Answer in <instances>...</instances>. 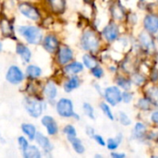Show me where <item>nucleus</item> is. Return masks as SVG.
<instances>
[{"instance_id": "obj_9", "label": "nucleus", "mask_w": 158, "mask_h": 158, "mask_svg": "<svg viewBox=\"0 0 158 158\" xmlns=\"http://www.w3.org/2000/svg\"><path fill=\"white\" fill-rule=\"evenodd\" d=\"M42 124L46 128L47 132L50 135H55L57 132V131H58L56 122L55 121V119L53 118H51L49 116H45V117L43 118Z\"/></svg>"}, {"instance_id": "obj_38", "label": "nucleus", "mask_w": 158, "mask_h": 158, "mask_svg": "<svg viewBox=\"0 0 158 158\" xmlns=\"http://www.w3.org/2000/svg\"><path fill=\"white\" fill-rule=\"evenodd\" d=\"M93 138H94V139L96 141V143H99L100 145H102V146H105V145H106V143H105L104 139L102 138V136L97 135V134H94Z\"/></svg>"}, {"instance_id": "obj_22", "label": "nucleus", "mask_w": 158, "mask_h": 158, "mask_svg": "<svg viewBox=\"0 0 158 158\" xmlns=\"http://www.w3.org/2000/svg\"><path fill=\"white\" fill-rule=\"evenodd\" d=\"M21 128H22L23 132L30 138V140L34 139V137L36 135V131H35V128H34L33 125H31V124H23L21 126Z\"/></svg>"}, {"instance_id": "obj_7", "label": "nucleus", "mask_w": 158, "mask_h": 158, "mask_svg": "<svg viewBox=\"0 0 158 158\" xmlns=\"http://www.w3.org/2000/svg\"><path fill=\"white\" fill-rule=\"evenodd\" d=\"M6 80L12 83V84H18L22 80H23V74L21 72V70L16 67V66H12L9 68L6 76Z\"/></svg>"}, {"instance_id": "obj_14", "label": "nucleus", "mask_w": 158, "mask_h": 158, "mask_svg": "<svg viewBox=\"0 0 158 158\" xmlns=\"http://www.w3.org/2000/svg\"><path fill=\"white\" fill-rule=\"evenodd\" d=\"M35 139H36V142L39 143V145H40L46 153L51 152L53 146H52L51 143L49 142V140H48L46 137H44V136L43 134H41V133H36Z\"/></svg>"}, {"instance_id": "obj_30", "label": "nucleus", "mask_w": 158, "mask_h": 158, "mask_svg": "<svg viewBox=\"0 0 158 158\" xmlns=\"http://www.w3.org/2000/svg\"><path fill=\"white\" fill-rule=\"evenodd\" d=\"M100 106H101V109L103 110L104 114H105L109 119L113 120V119H114V115L112 114V111H111L110 107H109L106 103H101Z\"/></svg>"}, {"instance_id": "obj_3", "label": "nucleus", "mask_w": 158, "mask_h": 158, "mask_svg": "<svg viewBox=\"0 0 158 158\" xmlns=\"http://www.w3.org/2000/svg\"><path fill=\"white\" fill-rule=\"evenodd\" d=\"M56 111L61 117H64V118H69V117L75 116L74 111H73L72 102L66 98H62L58 101L56 105Z\"/></svg>"}, {"instance_id": "obj_4", "label": "nucleus", "mask_w": 158, "mask_h": 158, "mask_svg": "<svg viewBox=\"0 0 158 158\" xmlns=\"http://www.w3.org/2000/svg\"><path fill=\"white\" fill-rule=\"evenodd\" d=\"M25 107L28 113L33 118H38L39 116H41L44 109L43 103L36 99H26Z\"/></svg>"}, {"instance_id": "obj_13", "label": "nucleus", "mask_w": 158, "mask_h": 158, "mask_svg": "<svg viewBox=\"0 0 158 158\" xmlns=\"http://www.w3.org/2000/svg\"><path fill=\"white\" fill-rule=\"evenodd\" d=\"M0 28L3 34L6 37H12L14 34V29L12 23L6 19H2L0 21Z\"/></svg>"}, {"instance_id": "obj_12", "label": "nucleus", "mask_w": 158, "mask_h": 158, "mask_svg": "<svg viewBox=\"0 0 158 158\" xmlns=\"http://www.w3.org/2000/svg\"><path fill=\"white\" fill-rule=\"evenodd\" d=\"M44 47L50 53H54L58 48V41L54 35H48L44 40Z\"/></svg>"}, {"instance_id": "obj_35", "label": "nucleus", "mask_w": 158, "mask_h": 158, "mask_svg": "<svg viewBox=\"0 0 158 158\" xmlns=\"http://www.w3.org/2000/svg\"><path fill=\"white\" fill-rule=\"evenodd\" d=\"M92 72L94 74V76L97 79H100L102 78V76L104 75V71L101 68H98V67H95L94 69H92Z\"/></svg>"}, {"instance_id": "obj_31", "label": "nucleus", "mask_w": 158, "mask_h": 158, "mask_svg": "<svg viewBox=\"0 0 158 158\" xmlns=\"http://www.w3.org/2000/svg\"><path fill=\"white\" fill-rule=\"evenodd\" d=\"M83 110H84V113L92 119H94V109L92 107V106L88 103H85L83 104Z\"/></svg>"}, {"instance_id": "obj_11", "label": "nucleus", "mask_w": 158, "mask_h": 158, "mask_svg": "<svg viewBox=\"0 0 158 158\" xmlns=\"http://www.w3.org/2000/svg\"><path fill=\"white\" fill-rule=\"evenodd\" d=\"M73 57V53L71 49L67 46H62L58 52V61L60 64H67Z\"/></svg>"}, {"instance_id": "obj_2", "label": "nucleus", "mask_w": 158, "mask_h": 158, "mask_svg": "<svg viewBox=\"0 0 158 158\" xmlns=\"http://www.w3.org/2000/svg\"><path fill=\"white\" fill-rule=\"evenodd\" d=\"M81 46L88 51H96L99 46V41L93 31H85L81 37Z\"/></svg>"}, {"instance_id": "obj_32", "label": "nucleus", "mask_w": 158, "mask_h": 158, "mask_svg": "<svg viewBox=\"0 0 158 158\" xmlns=\"http://www.w3.org/2000/svg\"><path fill=\"white\" fill-rule=\"evenodd\" d=\"M119 120H120V123L124 126H129L131 124V118L124 112H119Z\"/></svg>"}, {"instance_id": "obj_33", "label": "nucleus", "mask_w": 158, "mask_h": 158, "mask_svg": "<svg viewBox=\"0 0 158 158\" xmlns=\"http://www.w3.org/2000/svg\"><path fill=\"white\" fill-rule=\"evenodd\" d=\"M118 84L125 90H129L131 88V81L127 79H124V78H118Z\"/></svg>"}, {"instance_id": "obj_20", "label": "nucleus", "mask_w": 158, "mask_h": 158, "mask_svg": "<svg viewBox=\"0 0 158 158\" xmlns=\"http://www.w3.org/2000/svg\"><path fill=\"white\" fill-rule=\"evenodd\" d=\"M49 4L54 12H63L65 8V0H49Z\"/></svg>"}, {"instance_id": "obj_5", "label": "nucleus", "mask_w": 158, "mask_h": 158, "mask_svg": "<svg viewBox=\"0 0 158 158\" xmlns=\"http://www.w3.org/2000/svg\"><path fill=\"white\" fill-rule=\"evenodd\" d=\"M105 97H106V101L110 105L116 106L119 102H121V100H122V94H121L120 90L118 87L111 86V87H108L105 91Z\"/></svg>"}, {"instance_id": "obj_34", "label": "nucleus", "mask_w": 158, "mask_h": 158, "mask_svg": "<svg viewBox=\"0 0 158 158\" xmlns=\"http://www.w3.org/2000/svg\"><path fill=\"white\" fill-rule=\"evenodd\" d=\"M150 104H151L150 100H147V99H143H143H141V100L139 101L138 106H139L140 108H142V109H143V110H147V109L150 108Z\"/></svg>"}, {"instance_id": "obj_15", "label": "nucleus", "mask_w": 158, "mask_h": 158, "mask_svg": "<svg viewBox=\"0 0 158 158\" xmlns=\"http://www.w3.org/2000/svg\"><path fill=\"white\" fill-rule=\"evenodd\" d=\"M17 52L21 56V58L24 60V62L28 63L31 59V51L23 44H19L17 45Z\"/></svg>"}, {"instance_id": "obj_42", "label": "nucleus", "mask_w": 158, "mask_h": 158, "mask_svg": "<svg viewBox=\"0 0 158 158\" xmlns=\"http://www.w3.org/2000/svg\"><path fill=\"white\" fill-rule=\"evenodd\" d=\"M1 49H2V44H1V43H0V51H1Z\"/></svg>"}, {"instance_id": "obj_39", "label": "nucleus", "mask_w": 158, "mask_h": 158, "mask_svg": "<svg viewBox=\"0 0 158 158\" xmlns=\"http://www.w3.org/2000/svg\"><path fill=\"white\" fill-rule=\"evenodd\" d=\"M151 118H152V120H153L155 123L158 124V111H156V112H154V113L152 114Z\"/></svg>"}, {"instance_id": "obj_28", "label": "nucleus", "mask_w": 158, "mask_h": 158, "mask_svg": "<svg viewBox=\"0 0 158 158\" xmlns=\"http://www.w3.org/2000/svg\"><path fill=\"white\" fill-rule=\"evenodd\" d=\"M148 95H149V100L150 102H152L154 105L158 106V88L157 87H154L151 88L148 92Z\"/></svg>"}, {"instance_id": "obj_6", "label": "nucleus", "mask_w": 158, "mask_h": 158, "mask_svg": "<svg viewBox=\"0 0 158 158\" xmlns=\"http://www.w3.org/2000/svg\"><path fill=\"white\" fill-rule=\"evenodd\" d=\"M19 11L28 19H31L32 20H37L40 18V14L37 8H35L34 6H32L28 3H21L19 6Z\"/></svg>"}, {"instance_id": "obj_27", "label": "nucleus", "mask_w": 158, "mask_h": 158, "mask_svg": "<svg viewBox=\"0 0 158 158\" xmlns=\"http://www.w3.org/2000/svg\"><path fill=\"white\" fill-rule=\"evenodd\" d=\"M140 40H141L143 45L145 46L146 48H152V47H154V44H153L152 38H150V36L147 33L141 34Z\"/></svg>"}, {"instance_id": "obj_24", "label": "nucleus", "mask_w": 158, "mask_h": 158, "mask_svg": "<svg viewBox=\"0 0 158 158\" xmlns=\"http://www.w3.org/2000/svg\"><path fill=\"white\" fill-rule=\"evenodd\" d=\"M146 131V129H145V126L142 123H137L134 127V130H133V132H132V135L134 138H142L144 133Z\"/></svg>"}, {"instance_id": "obj_16", "label": "nucleus", "mask_w": 158, "mask_h": 158, "mask_svg": "<svg viewBox=\"0 0 158 158\" xmlns=\"http://www.w3.org/2000/svg\"><path fill=\"white\" fill-rule=\"evenodd\" d=\"M79 85H80V80H79V78H78L77 76H73V77H71V78L65 83L64 89H65V91H66L67 93H69V92H71L72 90L78 88Z\"/></svg>"}, {"instance_id": "obj_21", "label": "nucleus", "mask_w": 158, "mask_h": 158, "mask_svg": "<svg viewBox=\"0 0 158 158\" xmlns=\"http://www.w3.org/2000/svg\"><path fill=\"white\" fill-rule=\"evenodd\" d=\"M121 141H122V134L119 133V134H118V136L115 139H109L107 141V143H106L107 148L112 151L116 150L118 147V145L121 143Z\"/></svg>"}, {"instance_id": "obj_18", "label": "nucleus", "mask_w": 158, "mask_h": 158, "mask_svg": "<svg viewBox=\"0 0 158 158\" xmlns=\"http://www.w3.org/2000/svg\"><path fill=\"white\" fill-rule=\"evenodd\" d=\"M44 94L48 97V99L50 100L55 99L57 94V90H56V85L53 82H48L44 88Z\"/></svg>"}, {"instance_id": "obj_36", "label": "nucleus", "mask_w": 158, "mask_h": 158, "mask_svg": "<svg viewBox=\"0 0 158 158\" xmlns=\"http://www.w3.org/2000/svg\"><path fill=\"white\" fill-rule=\"evenodd\" d=\"M19 146L21 147L22 151L25 150V149L29 146V145H28V142H27L26 139L23 138V137H19Z\"/></svg>"}, {"instance_id": "obj_17", "label": "nucleus", "mask_w": 158, "mask_h": 158, "mask_svg": "<svg viewBox=\"0 0 158 158\" xmlns=\"http://www.w3.org/2000/svg\"><path fill=\"white\" fill-rule=\"evenodd\" d=\"M23 156L26 158H40L41 154L38 148L35 146H28L25 150H23Z\"/></svg>"}, {"instance_id": "obj_10", "label": "nucleus", "mask_w": 158, "mask_h": 158, "mask_svg": "<svg viewBox=\"0 0 158 158\" xmlns=\"http://www.w3.org/2000/svg\"><path fill=\"white\" fill-rule=\"evenodd\" d=\"M145 29L152 33H156L158 31V18L154 15H148L144 19Z\"/></svg>"}, {"instance_id": "obj_41", "label": "nucleus", "mask_w": 158, "mask_h": 158, "mask_svg": "<svg viewBox=\"0 0 158 158\" xmlns=\"http://www.w3.org/2000/svg\"><path fill=\"white\" fill-rule=\"evenodd\" d=\"M111 156L114 158H122L125 157V155L124 154H118V153H112L111 154Z\"/></svg>"}, {"instance_id": "obj_26", "label": "nucleus", "mask_w": 158, "mask_h": 158, "mask_svg": "<svg viewBox=\"0 0 158 158\" xmlns=\"http://www.w3.org/2000/svg\"><path fill=\"white\" fill-rule=\"evenodd\" d=\"M27 75L28 77H30L31 79H35L37 77H39L42 73L41 69L36 67V66H29L27 68Z\"/></svg>"}, {"instance_id": "obj_19", "label": "nucleus", "mask_w": 158, "mask_h": 158, "mask_svg": "<svg viewBox=\"0 0 158 158\" xmlns=\"http://www.w3.org/2000/svg\"><path fill=\"white\" fill-rule=\"evenodd\" d=\"M82 69H83V66L79 62L71 63L65 68V71L68 74H77V73L82 71Z\"/></svg>"}, {"instance_id": "obj_23", "label": "nucleus", "mask_w": 158, "mask_h": 158, "mask_svg": "<svg viewBox=\"0 0 158 158\" xmlns=\"http://www.w3.org/2000/svg\"><path fill=\"white\" fill-rule=\"evenodd\" d=\"M69 141H70V143H71V144H72V147H73V149L75 150L76 153H78V154H82V153H84L85 148H84L82 143L81 142V140H79L78 138L75 137V138L70 139Z\"/></svg>"}, {"instance_id": "obj_40", "label": "nucleus", "mask_w": 158, "mask_h": 158, "mask_svg": "<svg viewBox=\"0 0 158 158\" xmlns=\"http://www.w3.org/2000/svg\"><path fill=\"white\" fill-rule=\"evenodd\" d=\"M86 132H87V134H88L90 137H94V135L95 134V133H94V129H93V128H90V127H87V129H86Z\"/></svg>"}, {"instance_id": "obj_8", "label": "nucleus", "mask_w": 158, "mask_h": 158, "mask_svg": "<svg viewBox=\"0 0 158 158\" xmlns=\"http://www.w3.org/2000/svg\"><path fill=\"white\" fill-rule=\"evenodd\" d=\"M103 34L105 36V38L109 41V42H113L118 38V28L115 23H111L109 25H107L103 31Z\"/></svg>"}, {"instance_id": "obj_37", "label": "nucleus", "mask_w": 158, "mask_h": 158, "mask_svg": "<svg viewBox=\"0 0 158 158\" xmlns=\"http://www.w3.org/2000/svg\"><path fill=\"white\" fill-rule=\"evenodd\" d=\"M132 99V94L129 92H126L124 94H122V100L125 103H130Z\"/></svg>"}, {"instance_id": "obj_29", "label": "nucleus", "mask_w": 158, "mask_h": 158, "mask_svg": "<svg viewBox=\"0 0 158 158\" xmlns=\"http://www.w3.org/2000/svg\"><path fill=\"white\" fill-rule=\"evenodd\" d=\"M64 132L67 134V136H68V139H69V140H70V139H72V138H75V137H76V135H77V133H76V131H75L74 127H73V126H71V125H68V126H66V127H65V129H64Z\"/></svg>"}, {"instance_id": "obj_1", "label": "nucleus", "mask_w": 158, "mask_h": 158, "mask_svg": "<svg viewBox=\"0 0 158 158\" xmlns=\"http://www.w3.org/2000/svg\"><path fill=\"white\" fill-rule=\"evenodd\" d=\"M19 32L32 44H38L42 41V32L39 28L34 26H21L19 28Z\"/></svg>"}, {"instance_id": "obj_25", "label": "nucleus", "mask_w": 158, "mask_h": 158, "mask_svg": "<svg viewBox=\"0 0 158 158\" xmlns=\"http://www.w3.org/2000/svg\"><path fill=\"white\" fill-rule=\"evenodd\" d=\"M83 60V64L85 65V67H87L88 69H94L97 66V62L95 60V58L91 56V55H84L82 57Z\"/></svg>"}]
</instances>
